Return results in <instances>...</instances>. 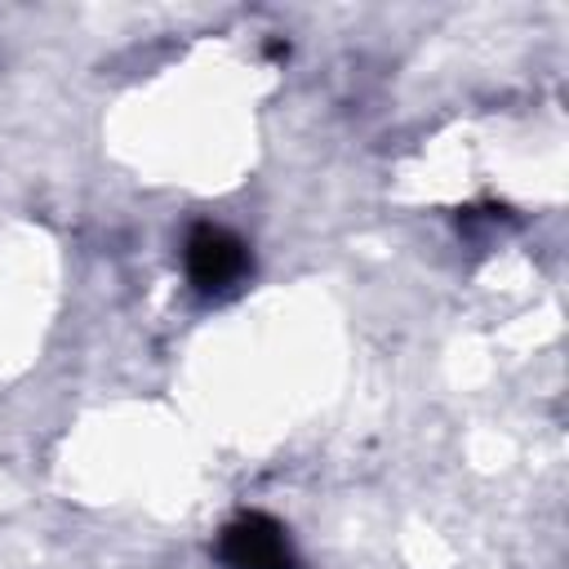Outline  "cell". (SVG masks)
Wrapping results in <instances>:
<instances>
[{"label":"cell","mask_w":569,"mask_h":569,"mask_svg":"<svg viewBox=\"0 0 569 569\" xmlns=\"http://www.w3.org/2000/svg\"><path fill=\"white\" fill-rule=\"evenodd\" d=\"M218 560L227 569H298L284 525L262 511H244L218 533Z\"/></svg>","instance_id":"cell-1"},{"label":"cell","mask_w":569,"mask_h":569,"mask_svg":"<svg viewBox=\"0 0 569 569\" xmlns=\"http://www.w3.org/2000/svg\"><path fill=\"white\" fill-rule=\"evenodd\" d=\"M182 262H187V276L200 293H222L249 271V249L236 231L200 222L182 244Z\"/></svg>","instance_id":"cell-2"}]
</instances>
